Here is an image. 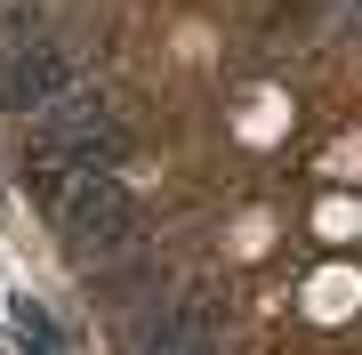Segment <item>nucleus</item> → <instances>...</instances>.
I'll list each match as a JSON object with an SVG mask.
<instances>
[{"instance_id":"nucleus-1","label":"nucleus","mask_w":362,"mask_h":355,"mask_svg":"<svg viewBox=\"0 0 362 355\" xmlns=\"http://www.w3.org/2000/svg\"><path fill=\"white\" fill-rule=\"evenodd\" d=\"M25 186L49 202V218L65 226V242L81 250V259H121V250H137V235H145V210L129 202V186H121L113 170L65 162L57 145H33L25 154Z\"/></svg>"},{"instance_id":"nucleus-2","label":"nucleus","mask_w":362,"mask_h":355,"mask_svg":"<svg viewBox=\"0 0 362 355\" xmlns=\"http://www.w3.org/2000/svg\"><path fill=\"white\" fill-rule=\"evenodd\" d=\"M73 89H89V81L73 73V57L57 49V40H33L25 25H8V33H0V97H8L16 113L49 121Z\"/></svg>"},{"instance_id":"nucleus-3","label":"nucleus","mask_w":362,"mask_h":355,"mask_svg":"<svg viewBox=\"0 0 362 355\" xmlns=\"http://www.w3.org/2000/svg\"><path fill=\"white\" fill-rule=\"evenodd\" d=\"M40 145H57V154L81 162V170H113V162L129 154V130L113 121V106H105L97 89H73L65 106L40 121Z\"/></svg>"},{"instance_id":"nucleus-4","label":"nucleus","mask_w":362,"mask_h":355,"mask_svg":"<svg viewBox=\"0 0 362 355\" xmlns=\"http://www.w3.org/2000/svg\"><path fill=\"white\" fill-rule=\"evenodd\" d=\"M137 355H218V331L202 307H161V315H145Z\"/></svg>"},{"instance_id":"nucleus-5","label":"nucleus","mask_w":362,"mask_h":355,"mask_svg":"<svg viewBox=\"0 0 362 355\" xmlns=\"http://www.w3.org/2000/svg\"><path fill=\"white\" fill-rule=\"evenodd\" d=\"M16 339H25V355H65V339H57V323L49 315H40V307L25 299V307H16Z\"/></svg>"}]
</instances>
